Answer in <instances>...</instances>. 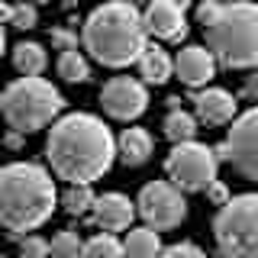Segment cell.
<instances>
[{"instance_id":"cell-12","label":"cell","mask_w":258,"mask_h":258,"mask_svg":"<svg viewBox=\"0 0 258 258\" xmlns=\"http://www.w3.org/2000/svg\"><path fill=\"white\" fill-rule=\"evenodd\" d=\"M184 13L187 10L171 4V0H155V4H149L142 10V20L152 39H158V42H181L187 36V16Z\"/></svg>"},{"instance_id":"cell-24","label":"cell","mask_w":258,"mask_h":258,"mask_svg":"<svg viewBox=\"0 0 258 258\" xmlns=\"http://www.w3.org/2000/svg\"><path fill=\"white\" fill-rule=\"evenodd\" d=\"M52 258H84V239L75 229H61L52 239Z\"/></svg>"},{"instance_id":"cell-29","label":"cell","mask_w":258,"mask_h":258,"mask_svg":"<svg viewBox=\"0 0 258 258\" xmlns=\"http://www.w3.org/2000/svg\"><path fill=\"white\" fill-rule=\"evenodd\" d=\"M245 97L255 100V107H258V68H252V75L245 78Z\"/></svg>"},{"instance_id":"cell-35","label":"cell","mask_w":258,"mask_h":258,"mask_svg":"<svg viewBox=\"0 0 258 258\" xmlns=\"http://www.w3.org/2000/svg\"><path fill=\"white\" fill-rule=\"evenodd\" d=\"M4 258H10V255H4Z\"/></svg>"},{"instance_id":"cell-2","label":"cell","mask_w":258,"mask_h":258,"mask_svg":"<svg viewBox=\"0 0 258 258\" xmlns=\"http://www.w3.org/2000/svg\"><path fill=\"white\" fill-rule=\"evenodd\" d=\"M58 207L52 171L36 161H10L0 171V223L10 239L39 229Z\"/></svg>"},{"instance_id":"cell-11","label":"cell","mask_w":258,"mask_h":258,"mask_svg":"<svg viewBox=\"0 0 258 258\" xmlns=\"http://www.w3.org/2000/svg\"><path fill=\"white\" fill-rule=\"evenodd\" d=\"M216 55L210 52L207 45H184L181 52L174 55V75L184 87H194V91H204L210 87V81L216 78Z\"/></svg>"},{"instance_id":"cell-19","label":"cell","mask_w":258,"mask_h":258,"mask_svg":"<svg viewBox=\"0 0 258 258\" xmlns=\"http://www.w3.org/2000/svg\"><path fill=\"white\" fill-rule=\"evenodd\" d=\"M197 113H187V110H168L165 116V136L171 139L174 145L177 142H194V136H197Z\"/></svg>"},{"instance_id":"cell-27","label":"cell","mask_w":258,"mask_h":258,"mask_svg":"<svg viewBox=\"0 0 258 258\" xmlns=\"http://www.w3.org/2000/svg\"><path fill=\"white\" fill-rule=\"evenodd\" d=\"M52 45H55V52H75L78 48V32H71V29H64V26H58V29H52Z\"/></svg>"},{"instance_id":"cell-25","label":"cell","mask_w":258,"mask_h":258,"mask_svg":"<svg viewBox=\"0 0 258 258\" xmlns=\"http://www.w3.org/2000/svg\"><path fill=\"white\" fill-rule=\"evenodd\" d=\"M20 258H52V242H45L42 236H23Z\"/></svg>"},{"instance_id":"cell-23","label":"cell","mask_w":258,"mask_h":258,"mask_svg":"<svg viewBox=\"0 0 258 258\" xmlns=\"http://www.w3.org/2000/svg\"><path fill=\"white\" fill-rule=\"evenodd\" d=\"M84 258H126V245L110 232H100L84 242Z\"/></svg>"},{"instance_id":"cell-21","label":"cell","mask_w":258,"mask_h":258,"mask_svg":"<svg viewBox=\"0 0 258 258\" xmlns=\"http://www.w3.org/2000/svg\"><path fill=\"white\" fill-rule=\"evenodd\" d=\"M4 26H10V29H36V23H39V10H36V4L32 0H20V4H4Z\"/></svg>"},{"instance_id":"cell-31","label":"cell","mask_w":258,"mask_h":258,"mask_svg":"<svg viewBox=\"0 0 258 258\" xmlns=\"http://www.w3.org/2000/svg\"><path fill=\"white\" fill-rule=\"evenodd\" d=\"M126 4H133V7H139V10H145V7L155 4V0H126Z\"/></svg>"},{"instance_id":"cell-15","label":"cell","mask_w":258,"mask_h":258,"mask_svg":"<svg viewBox=\"0 0 258 258\" xmlns=\"http://www.w3.org/2000/svg\"><path fill=\"white\" fill-rule=\"evenodd\" d=\"M152 149H155V142H152V133L142 126H129L119 133L116 139V152H119V161H123L126 168H139L145 161L152 158Z\"/></svg>"},{"instance_id":"cell-9","label":"cell","mask_w":258,"mask_h":258,"mask_svg":"<svg viewBox=\"0 0 258 258\" xmlns=\"http://www.w3.org/2000/svg\"><path fill=\"white\" fill-rule=\"evenodd\" d=\"M139 216L145 220V226L152 229H174L187 220V200H184V190L171 181H149L139 190Z\"/></svg>"},{"instance_id":"cell-7","label":"cell","mask_w":258,"mask_h":258,"mask_svg":"<svg viewBox=\"0 0 258 258\" xmlns=\"http://www.w3.org/2000/svg\"><path fill=\"white\" fill-rule=\"evenodd\" d=\"M216 168H220V155L216 149H210L204 142H177L171 155L165 158V174L168 181L177 184L184 194H200L210 190V184L216 181Z\"/></svg>"},{"instance_id":"cell-4","label":"cell","mask_w":258,"mask_h":258,"mask_svg":"<svg viewBox=\"0 0 258 258\" xmlns=\"http://www.w3.org/2000/svg\"><path fill=\"white\" fill-rule=\"evenodd\" d=\"M197 23L204 26L207 48L216 55L223 68H258V4L204 0L197 7Z\"/></svg>"},{"instance_id":"cell-30","label":"cell","mask_w":258,"mask_h":258,"mask_svg":"<svg viewBox=\"0 0 258 258\" xmlns=\"http://www.w3.org/2000/svg\"><path fill=\"white\" fill-rule=\"evenodd\" d=\"M23 136H26V133H20V129H10V133H7V145H10V149H20V145H23Z\"/></svg>"},{"instance_id":"cell-5","label":"cell","mask_w":258,"mask_h":258,"mask_svg":"<svg viewBox=\"0 0 258 258\" xmlns=\"http://www.w3.org/2000/svg\"><path fill=\"white\" fill-rule=\"evenodd\" d=\"M0 110L7 126L29 136L58 119V113L64 110V97L45 78H16L0 97Z\"/></svg>"},{"instance_id":"cell-17","label":"cell","mask_w":258,"mask_h":258,"mask_svg":"<svg viewBox=\"0 0 258 258\" xmlns=\"http://www.w3.org/2000/svg\"><path fill=\"white\" fill-rule=\"evenodd\" d=\"M13 68L20 71L23 78H42V71H45V64H48V55H45V45H39V42H16L13 45Z\"/></svg>"},{"instance_id":"cell-28","label":"cell","mask_w":258,"mask_h":258,"mask_svg":"<svg viewBox=\"0 0 258 258\" xmlns=\"http://www.w3.org/2000/svg\"><path fill=\"white\" fill-rule=\"evenodd\" d=\"M207 197L213 200L216 207H223V204H229V200H232V194H229V187H226L223 181H213V184H210V190H207Z\"/></svg>"},{"instance_id":"cell-34","label":"cell","mask_w":258,"mask_h":258,"mask_svg":"<svg viewBox=\"0 0 258 258\" xmlns=\"http://www.w3.org/2000/svg\"><path fill=\"white\" fill-rule=\"evenodd\" d=\"M32 4H48V0H32Z\"/></svg>"},{"instance_id":"cell-26","label":"cell","mask_w":258,"mask_h":258,"mask_svg":"<svg viewBox=\"0 0 258 258\" xmlns=\"http://www.w3.org/2000/svg\"><path fill=\"white\" fill-rule=\"evenodd\" d=\"M161 258H207V252L200 245H194V242H174V245H168Z\"/></svg>"},{"instance_id":"cell-10","label":"cell","mask_w":258,"mask_h":258,"mask_svg":"<svg viewBox=\"0 0 258 258\" xmlns=\"http://www.w3.org/2000/svg\"><path fill=\"white\" fill-rule=\"evenodd\" d=\"M100 103H103V113L110 119H119V123H133L139 119L145 107H149V91H145V81L139 78H129V75H119V78H110L100 91Z\"/></svg>"},{"instance_id":"cell-16","label":"cell","mask_w":258,"mask_h":258,"mask_svg":"<svg viewBox=\"0 0 258 258\" xmlns=\"http://www.w3.org/2000/svg\"><path fill=\"white\" fill-rule=\"evenodd\" d=\"M136 68H139V78L145 84H168L171 75H174V58L161 45L149 42L145 52L139 55V61H136Z\"/></svg>"},{"instance_id":"cell-32","label":"cell","mask_w":258,"mask_h":258,"mask_svg":"<svg viewBox=\"0 0 258 258\" xmlns=\"http://www.w3.org/2000/svg\"><path fill=\"white\" fill-rule=\"evenodd\" d=\"M171 4H177V7H184V10H187V7L194 4V0H171Z\"/></svg>"},{"instance_id":"cell-22","label":"cell","mask_w":258,"mask_h":258,"mask_svg":"<svg viewBox=\"0 0 258 258\" xmlns=\"http://www.w3.org/2000/svg\"><path fill=\"white\" fill-rule=\"evenodd\" d=\"M58 78H64L68 84H84L91 81V61L84 58V52H61L58 55Z\"/></svg>"},{"instance_id":"cell-8","label":"cell","mask_w":258,"mask_h":258,"mask_svg":"<svg viewBox=\"0 0 258 258\" xmlns=\"http://www.w3.org/2000/svg\"><path fill=\"white\" fill-rule=\"evenodd\" d=\"M216 155H220V161L232 165L236 174L258 184V107L232 119L226 139L216 145Z\"/></svg>"},{"instance_id":"cell-14","label":"cell","mask_w":258,"mask_h":258,"mask_svg":"<svg viewBox=\"0 0 258 258\" xmlns=\"http://www.w3.org/2000/svg\"><path fill=\"white\" fill-rule=\"evenodd\" d=\"M136 213H139V207H136L126 194H116V190L97 197V204H94V223L107 232L129 229L133 220H136Z\"/></svg>"},{"instance_id":"cell-18","label":"cell","mask_w":258,"mask_h":258,"mask_svg":"<svg viewBox=\"0 0 258 258\" xmlns=\"http://www.w3.org/2000/svg\"><path fill=\"white\" fill-rule=\"evenodd\" d=\"M123 245H126V258H161V252H165L158 229H152V226L129 229Z\"/></svg>"},{"instance_id":"cell-1","label":"cell","mask_w":258,"mask_h":258,"mask_svg":"<svg viewBox=\"0 0 258 258\" xmlns=\"http://www.w3.org/2000/svg\"><path fill=\"white\" fill-rule=\"evenodd\" d=\"M119 158L110 126L94 113H64L45 139V161L68 184H94Z\"/></svg>"},{"instance_id":"cell-6","label":"cell","mask_w":258,"mask_h":258,"mask_svg":"<svg viewBox=\"0 0 258 258\" xmlns=\"http://www.w3.org/2000/svg\"><path fill=\"white\" fill-rule=\"evenodd\" d=\"M213 236L226 258H258V194H239L216 210Z\"/></svg>"},{"instance_id":"cell-20","label":"cell","mask_w":258,"mask_h":258,"mask_svg":"<svg viewBox=\"0 0 258 258\" xmlns=\"http://www.w3.org/2000/svg\"><path fill=\"white\" fill-rule=\"evenodd\" d=\"M97 194L91 190V184H68V190L61 194V207L68 210L71 216H87L94 213Z\"/></svg>"},{"instance_id":"cell-3","label":"cell","mask_w":258,"mask_h":258,"mask_svg":"<svg viewBox=\"0 0 258 258\" xmlns=\"http://www.w3.org/2000/svg\"><path fill=\"white\" fill-rule=\"evenodd\" d=\"M81 45L103 68H126L136 64L149 45V29L139 7L126 0H110L97 7L81 26Z\"/></svg>"},{"instance_id":"cell-33","label":"cell","mask_w":258,"mask_h":258,"mask_svg":"<svg viewBox=\"0 0 258 258\" xmlns=\"http://www.w3.org/2000/svg\"><path fill=\"white\" fill-rule=\"evenodd\" d=\"M216 4H236V0H216Z\"/></svg>"},{"instance_id":"cell-13","label":"cell","mask_w":258,"mask_h":258,"mask_svg":"<svg viewBox=\"0 0 258 258\" xmlns=\"http://www.w3.org/2000/svg\"><path fill=\"white\" fill-rule=\"evenodd\" d=\"M194 113L207 126H226L239 116V103L223 87H204V91L194 94Z\"/></svg>"}]
</instances>
